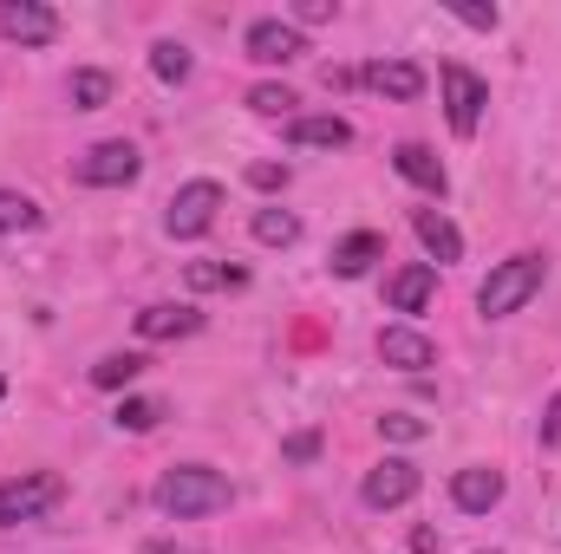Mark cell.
<instances>
[{"instance_id":"cell-1","label":"cell","mask_w":561,"mask_h":554,"mask_svg":"<svg viewBox=\"0 0 561 554\" xmlns=\"http://www.w3.org/2000/svg\"><path fill=\"white\" fill-rule=\"evenodd\" d=\"M229 476L222 470H209V463H176V470H163L157 476V509L170 516V522H196V516H216V509H229Z\"/></svg>"},{"instance_id":"cell-2","label":"cell","mask_w":561,"mask_h":554,"mask_svg":"<svg viewBox=\"0 0 561 554\" xmlns=\"http://www.w3.org/2000/svg\"><path fill=\"white\" fill-rule=\"evenodd\" d=\"M542 280H549V262H542V255H510V262H496L490 280L477 287L483 320H510V313H523V307L542 293Z\"/></svg>"},{"instance_id":"cell-3","label":"cell","mask_w":561,"mask_h":554,"mask_svg":"<svg viewBox=\"0 0 561 554\" xmlns=\"http://www.w3.org/2000/svg\"><path fill=\"white\" fill-rule=\"evenodd\" d=\"M437 85H444L450 131H457V138H477V125H483V105H490V85H483L470 66H457V59H444V66H437Z\"/></svg>"},{"instance_id":"cell-4","label":"cell","mask_w":561,"mask_h":554,"mask_svg":"<svg viewBox=\"0 0 561 554\" xmlns=\"http://www.w3.org/2000/svg\"><path fill=\"white\" fill-rule=\"evenodd\" d=\"M216 216H222V183L196 176V183H183V189L170 196L163 229H170L176 242H196V235H209V222H216Z\"/></svg>"},{"instance_id":"cell-5","label":"cell","mask_w":561,"mask_h":554,"mask_svg":"<svg viewBox=\"0 0 561 554\" xmlns=\"http://www.w3.org/2000/svg\"><path fill=\"white\" fill-rule=\"evenodd\" d=\"M138 170H144V157H138V143L131 138L92 143V150L72 163V176H79L85 189H125V183H138Z\"/></svg>"},{"instance_id":"cell-6","label":"cell","mask_w":561,"mask_h":554,"mask_svg":"<svg viewBox=\"0 0 561 554\" xmlns=\"http://www.w3.org/2000/svg\"><path fill=\"white\" fill-rule=\"evenodd\" d=\"M59 496H66V483H59L53 470H26V476H7V483H0V529L46 516Z\"/></svg>"},{"instance_id":"cell-7","label":"cell","mask_w":561,"mask_h":554,"mask_svg":"<svg viewBox=\"0 0 561 554\" xmlns=\"http://www.w3.org/2000/svg\"><path fill=\"white\" fill-rule=\"evenodd\" d=\"M419 463H405V457H386V463H373L366 470V483H359V503L366 509H405L412 496H419Z\"/></svg>"},{"instance_id":"cell-8","label":"cell","mask_w":561,"mask_h":554,"mask_svg":"<svg viewBox=\"0 0 561 554\" xmlns=\"http://www.w3.org/2000/svg\"><path fill=\"white\" fill-rule=\"evenodd\" d=\"M0 33L20 39V46H53L59 39V13L46 0H7L0 7Z\"/></svg>"},{"instance_id":"cell-9","label":"cell","mask_w":561,"mask_h":554,"mask_svg":"<svg viewBox=\"0 0 561 554\" xmlns=\"http://www.w3.org/2000/svg\"><path fill=\"white\" fill-rule=\"evenodd\" d=\"M503 470H490V463H463L457 476H450V503L463 509V516H490L496 503H503Z\"/></svg>"},{"instance_id":"cell-10","label":"cell","mask_w":561,"mask_h":554,"mask_svg":"<svg viewBox=\"0 0 561 554\" xmlns=\"http://www.w3.org/2000/svg\"><path fill=\"white\" fill-rule=\"evenodd\" d=\"M242 46H249V59H255V66H287V59H300V53H307V33H300L294 20H255Z\"/></svg>"},{"instance_id":"cell-11","label":"cell","mask_w":561,"mask_h":554,"mask_svg":"<svg viewBox=\"0 0 561 554\" xmlns=\"http://www.w3.org/2000/svg\"><path fill=\"white\" fill-rule=\"evenodd\" d=\"M359 85H373L379 99H399V105H412L424 92V72L412 59H373V66H359Z\"/></svg>"},{"instance_id":"cell-12","label":"cell","mask_w":561,"mask_h":554,"mask_svg":"<svg viewBox=\"0 0 561 554\" xmlns=\"http://www.w3.org/2000/svg\"><path fill=\"white\" fill-rule=\"evenodd\" d=\"M379 359L399 366V372H424V366H437V346L424 339L419 326H386L379 333Z\"/></svg>"},{"instance_id":"cell-13","label":"cell","mask_w":561,"mask_h":554,"mask_svg":"<svg viewBox=\"0 0 561 554\" xmlns=\"http://www.w3.org/2000/svg\"><path fill=\"white\" fill-rule=\"evenodd\" d=\"M431 293H437V268L431 262H412V268H399V275L386 280V307L392 313H424Z\"/></svg>"},{"instance_id":"cell-14","label":"cell","mask_w":561,"mask_h":554,"mask_svg":"<svg viewBox=\"0 0 561 554\" xmlns=\"http://www.w3.org/2000/svg\"><path fill=\"white\" fill-rule=\"evenodd\" d=\"M412 229H419V242L431 249V268H437V262H463V235H457V222H450L444 209H419Z\"/></svg>"},{"instance_id":"cell-15","label":"cell","mask_w":561,"mask_h":554,"mask_svg":"<svg viewBox=\"0 0 561 554\" xmlns=\"http://www.w3.org/2000/svg\"><path fill=\"white\" fill-rule=\"evenodd\" d=\"M392 170H399L405 183H419L424 196H444V183H450L444 163L431 157V143H399V150H392Z\"/></svg>"},{"instance_id":"cell-16","label":"cell","mask_w":561,"mask_h":554,"mask_svg":"<svg viewBox=\"0 0 561 554\" xmlns=\"http://www.w3.org/2000/svg\"><path fill=\"white\" fill-rule=\"evenodd\" d=\"M287 143H300V150H346L353 143V125L346 118H287Z\"/></svg>"},{"instance_id":"cell-17","label":"cell","mask_w":561,"mask_h":554,"mask_svg":"<svg viewBox=\"0 0 561 554\" xmlns=\"http://www.w3.org/2000/svg\"><path fill=\"white\" fill-rule=\"evenodd\" d=\"M203 326L196 307H144L138 313V339H190Z\"/></svg>"},{"instance_id":"cell-18","label":"cell","mask_w":561,"mask_h":554,"mask_svg":"<svg viewBox=\"0 0 561 554\" xmlns=\"http://www.w3.org/2000/svg\"><path fill=\"white\" fill-rule=\"evenodd\" d=\"M386 255V235H373V229H359V235H346L340 249H333V275L340 280H359L373 262Z\"/></svg>"},{"instance_id":"cell-19","label":"cell","mask_w":561,"mask_h":554,"mask_svg":"<svg viewBox=\"0 0 561 554\" xmlns=\"http://www.w3.org/2000/svg\"><path fill=\"white\" fill-rule=\"evenodd\" d=\"M46 216H39V203L33 196H20V189H0V235H33Z\"/></svg>"},{"instance_id":"cell-20","label":"cell","mask_w":561,"mask_h":554,"mask_svg":"<svg viewBox=\"0 0 561 554\" xmlns=\"http://www.w3.org/2000/svg\"><path fill=\"white\" fill-rule=\"evenodd\" d=\"M255 242H262V249H294V242H300V216H287V209H255Z\"/></svg>"},{"instance_id":"cell-21","label":"cell","mask_w":561,"mask_h":554,"mask_svg":"<svg viewBox=\"0 0 561 554\" xmlns=\"http://www.w3.org/2000/svg\"><path fill=\"white\" fill-rule=\"evenodd\" d=\"M144 366H150L144 353H105V359L92 366V385H105V392H118V385H131V379H138Z\"/></svg>"},{"instance_id":"cell-22","label":"cell","mask_w":561,"mask_h":554,"mask_svg":"<svg viewBox=\"0 0 561 554\" xmlns=\"http://www.w3.org/2000/svg\"><path fill=\"white\" fill-rule=\"evenodd\" d=\"M150 72H157L163 85H183V79H190V46H176V39H157V46H150Z\"/></svg>"},{"instance_id":"cell-23","label":"cell","mask_w":561,"mask_h":554,"mask_svg":"<svg viewBox=\"0 0 561 554\" xmlns=\"http://www.w3.org/2000/svg\"><path fill=\"white\" fill-rule=\"evenodd\" d=\"M183 280H190L196 293H216V287H242L249 275H242V268H229V262H190Z\"/></svg>"},{"instance_id":"cell-24","label":"cell","mask_w":561,"mask_h":554,"mask_svg":"<svg viewBox=\"0 0 561 554\" xmlns=\"http://www.w3.org/2000/svg\"><path fill=\"white\" fill-rule=\"evenodd\" d=\"M112 424H118V430H157V424H163V399H125Z\"/></svg>"},{"instance_id":"cell-25","label":"cell","mask_w":561,"mask_h":554,"mask_svg":"<svg viewBox=\"0 0 561 554\" xmlns=\"http://www.w3.org/2000/svg\"><path fill=\"white\" fill-rule=\"evenodd\" d=\"M105 99H112V79L105 72H72V105L79 112H99Z\"/></svg>"},{"instance_id":"cell-26","label":"cell","mask_w":561,"mask_h":554,"mask_svg":"<svg viewBox=\"0 0 561 554\" xmlns=\"http://www.w3.org/2000/svg\"><path fill=\"white\" fill-rule=\"evenodd\" d=\"M294 105H300V99H294L287 85H255V92H249V112H262V118H287Z\"/></svg>"},{"instance_id":"cell-27","label":"cell","mask_w":561,"mask_h":554,"mask_svg":"<svg viewBox=\"0 0 561 554\" xmlns=\"http://www.w3.org/2000/svg\"><path fill=\"white\" fill-rule=\"evenodd\" d=\"M379 430H386V437H399V443H419V437H424V417H412V412H386V417H379Z\"/></svg>"},{"instance_id":"cell-28","label":"cell","mask_w":561,"mask_h":554,"mask_svg":"<svg viewBox=\"0 0 561 554\" xmlns=\"http://www.w3.org/2000/svg\"><path fill=\"white\" fill-rule=\"evenodd\" d=\"M450 13H457L463 26H477V33H496V7H470V0H450Z\"/></svg>"},{"instance_id":"cell-29","label":"cell","mask_w":561,"mask_h":554,"mask_svg":"<svg viewBox=\"0 0 561 554\" xmlns=\"http://www.w3.org/2000/svg\"><path fill=\"white\" fill-rule=\"evenodd\" d=\"M249 176H255V189H280L287 183V163H255Z\"/></svg>"},{"instance_id":"cell-30","label":"cell","mask_w":561,"mask_h":554,"mask_svg":"<svg viewBox=\"0 0 561 554\" xmlns=\"http://www.w3.org/2000/svg\"><path fill=\"white\" fill-rule=\"evenodd\" d=\"M320 85H327V92H346V85H359V72H346V66H327V72H320Z\"/></svg>"},{"instance_id":"cell-31","label":"cell","mask_w":561,"mask_h":554,"mask_svg":"<svg viewBox=\"0 0 561 554\" xmlns=\"http://www.w3.org/2000/svg\"><path fill=\"white\" fill-rule=\"evenodd\" d=\"M542 443H561V392H556V405L542 412Z\"/></svg>"},{"instance_id":"cell-32","label":"cell","mask_w":561,"mask_h":554,"mask_svg":"<svg viewBox=\"0 0 561 554\" xmlns=\"http://www.w3.org/2000/svg\"><path fill=\"white\" fill-rule=\"evenodd\" d=\"M294 13H300V20H307V26H313V20H333V7H327V0H300V7H294Z\"/></svg>"},{"instance_id":"cell-33","label":"cell","mask_w":561,"mask_h":554,"mask_svg":"<svg viewBox=\"0 0 561 554\" xmlns=\"http://www.w3.org/2000/svg\"><path fill=\"white\" fill-rule=\"evenodd\" d=\"M0 399H7V379H0Z\"/></svg>"},{"instance_id":"cell-34","label":"cell","mask_w":561,"mask_h":554,"mask_svg":"<svg viewBox=\"0 0 561 554\" xmlns=\"http://www.w3.org/2000/svg\"><path fill=\"white\" fill-rule=\"evenodd\" d=\"M490 554H496V549H490Z\"/></svg>"}]
</instances>
